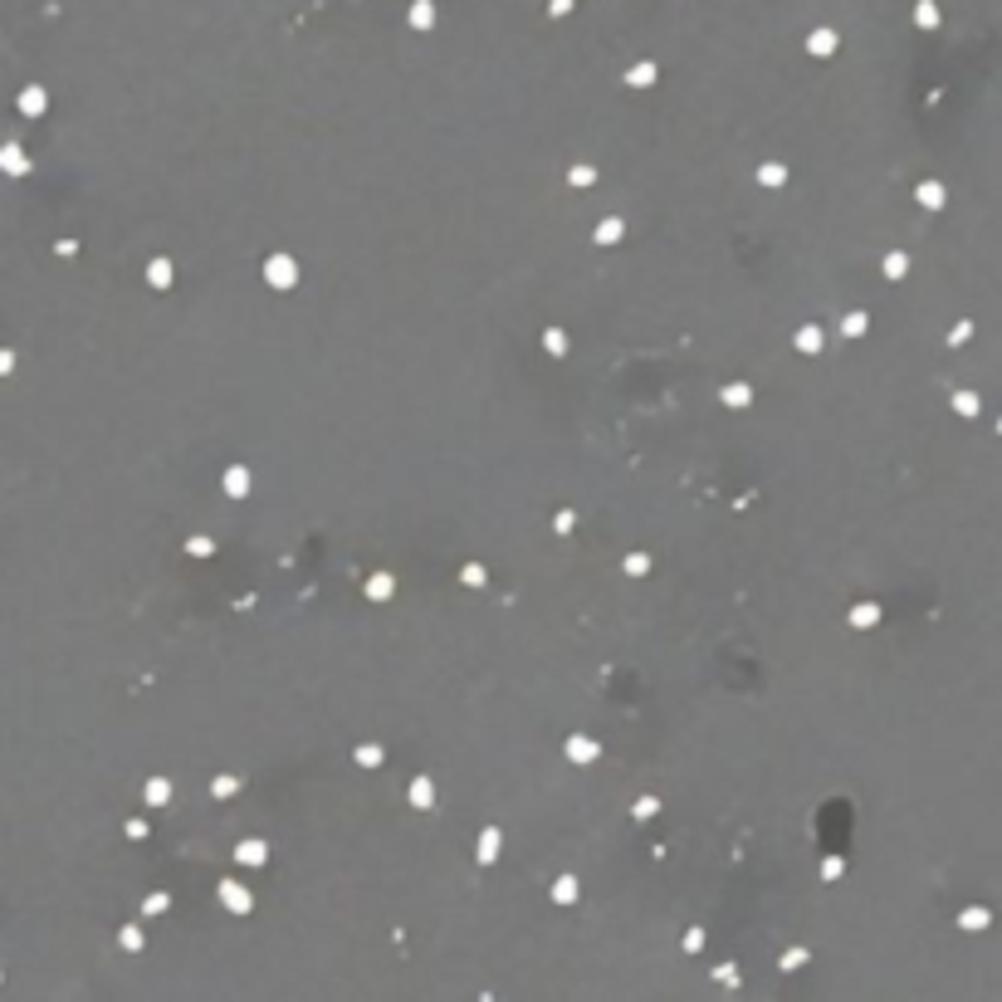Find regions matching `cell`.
Segmentation results:
<instances>
[{"label":"cell","mask_w":1002,"mask_h":1002,"mask_svg":"<svg viewBox=\"0 0 1002 1002\" xmlns=\"http://www.w3.org/2000/svg\"><path fill=\"white\" fill-rule=\"evenodd\" d=\"M754 176H758L764 186H788V182H792V166L782 162V156H764V162L754 166Z\"/></svg>","instance_id":"obj_1"}]
</instances>
